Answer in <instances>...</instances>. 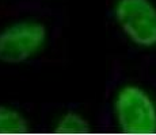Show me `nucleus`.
Listing matches in <instances>:
<instances>
[{
  "label": "nucleus",
  "mask_w": 156,
  "mask_h": 135,
  "mask_svg": "<svg viewBox=\"0 0 156 135\" xmlns=\"http://www.w3.org/2000/svg\"><path fill=\"white\" fill-rule=\"evenodd\" d=\"M113 115L124 133L151 134L156 131V108L145 91L126 85L117 93Z\"/></svg>",
  "instance_id": "f03ea898"
},
{
  "label": "nucleus",
  "mask_w": 156,
  "mask_h": 135,
  "mask_svg": "<svg viewBox=\"0 0 156 135\" xmlns=\"http://www.w3.org/2000/svg\"><path fill=\"white\" fill-rule=\"evenodd\" d=\"M48 26L41 18H23L0 30V62L19 65L29 62L48 41Z\"/></svg>",
  "instance_id": "f257e3e1"
},
{
  "label": "nucleus",
  "mask_w": 156,
  "mask_h": 135,
  "mask_svg": "<svg viewBox=\"0 0 156 135\" xmlns=\"http://www.w3.org/2000/svg\"><path fill=\"white\" fill-rule=\"evenodd\" d=\"M114 18L134 45L143 47L156 45V7L149 0H119Z\"/></svg>",
  "instance_id": "7ed1b4c3"
},
{
  "label": "nucleus",
  "mask_w": 156,
  "mask_h": 135,
  "mask_svg": "<svg viewBox=\"0 0 156 135\" xmlns=\"http://www.w3.org/2000/svg\"><path fill=\"white\" fill-rule=\"evenodd\" d=\"M29 130L27 119L19 111L0 106V133H26Z\"/></svg>",
  "instance_id": "39448f33"
},
{
  "label": "nucleus",
  "mask_w": 156,
  "mask_h": 135,
  "mask_svg": "<svg viewBox=\"0 0 156 135\" xmlns=\"http://www.w3.org/2000/svg\"><path fill=\"white\" fill-rule=\"evenodd\" d=\"M52 127L56 131H64V133H83L90 130L87 119L83 118L73 108H68L62 113H60Z\"/></svg>",
  "instance_id": "20e7f679"
}]
</instances>
